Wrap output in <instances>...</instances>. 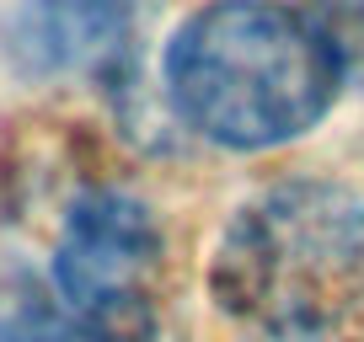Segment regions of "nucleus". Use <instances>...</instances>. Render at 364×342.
Instances as JSON below:
<instances>
[{
    "label": "nucleus",
    "mask_w": 364,
    "mask_h": 342,
    "mask_svg": "<svg viewBox=\"0 0 364 342\" xmlns=\"http://www.w3.org/2000/svg\"><path fill=\"white\" fill-rule=\"evenodd\" d=\"M209 294L241 342H364V198L338 182H273L230 214Z\"/></svg>",
    "instance_id": "f257e3e1"
},
{
    "label": "nucleus",
    "mask_w": 364,
    "mask_h": 342,
    "mask_svg": "<svg viewBox=\"0 0 364 342\" xmlns=\"http://www.w3.org/2000/svg\"><path fill=\"white\" fill-rule=\"evenodd\" d=\"M166 102L220 150H279L306 139L338 102V65L306 6L209 0L171 33Z\"/></svg>",
    "instance_id": "f03ea898"
},
{
    "label": "nucleus",
    "mask_w": 364,
    "mask_h": 342,
    "mask_svg": "<svg viewBox=\"0 0 364 342\" xmlns=\"http://www.w3.org/2000/svg\"><path fill=\"white\" fill-rule=\"evenodd\" d=\"M48 273L65 316L124 337H150L166 236L145 198L124 187H86L59 219Z\"/></svg>",
    "instance_id": "7ed1b4c3"
},
{
    "label": "nucleus",
    "mask_w": 364,
    "mask_h": 342,
    "mask_svg": "<svg viewBox=\"0 0 364 342\" xmlns=\"http://www.w3.org/2000/svg\"><path fill=\"white\" fill-rule=\"evenodd\" d=\"M0 48L27 80H113L134 54V16L124 0H22L0 27Z\"/></svg>",
    "instance_id": "20e7f679"
},
{
    "label": "nucleus",
    "mask_w": 364,
    "mask_h": 342,
    "mask_svg": "<svg viewBox=\"0 0 364 342\" xmlns=\"http://www.w3.org/2000/svg\"><path fill=\"white\" fill-rule=\"evenodd\" d=\"M306 16L327 38L343 86H364V0H306Z\"/></svg>",
    "instance_id": "39448f33"
},
{
    "label": "nucleus",
    "mask_w": 364,
    "mask_h": 342,
    "mask_svg": "<svg viewBox=\"0 0 364 342\" xmlns=\"http://www.w3.org/2000/svg\"><path fill=\"white\" fill-rule=\"evenodd\" d=\"M11 342H150V337H124V331H102V326H86V321L54 310L48 299H33L27 316L16 321Z\"/></svg>",
    "instance_id": "423d86ee"
},
{
    "label": "nucleus",
    "mask_w": 364,
    "mask_h": 342,
    "mask_svg": "<svg viewBox=\"0 0 364 342\" xmlns=\"http://www.w3.org/2000/svg\"><path fill=\"white\" fill-rule=\"evenodd\" d=\"M33 289L27 284H6L0 278V342H11V331H16V321L27 316V305H33Z\"/></svg>",
    "instance_id": "0eeeda50"
}]
</instances>
